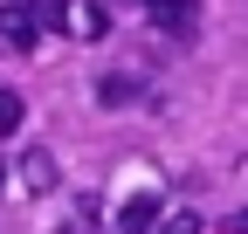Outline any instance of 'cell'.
<instances>
[{
  "instance_id": "1",
  "label": "cell",
  "mask_w": 248,
  "mask_h": 234,
  "mask_svg": "<svg viewBox=\"0 0 248 234\" xmlns=\"http://www.w3.org/2000/svg\"><path fill=\"white\" fill-rule=\"evenodd\" d=\"M42 35V21H35V0H7L0 7V55H28Z\"/></svg>"
},
{
  "instance_id": "2",
  "label": "cell",
  "mask_w": 248,
  "mask_h": 234,
  "mask_svg": "<svg viewBox=\"0 0 248 234\" xmlns=\"http://www.w3.org/2000/svg\"><path fill=\"white\" fill-rule=\"evenodd\" d=\"M152 28L166 42H193L200 35V0H152Z\"/></svg>"
},
{
  "instance_id": "3",
  "label": "cell",
  "mask_w": 248,
  "mask_h": 234,
  "mask_svg": "<svg viewBox=\"0 0 248 234\" xmlns=\"http://www.w3.org/2000/svg\"><path fill=\"white\" fill-rule=\"evenodd\" d=\"M159 214H166L159 193H131V200L110 214V234H152V227H159Z\"/></svg>"
},
{
  "instance_id": "4",
  "label": "cell",
  "mask_w": 248,
  "mask_h": 234,
  "mask_svg": "<svg viewBox=\"0 0 248 234\" xmlns=\"http://www.w3.org/2000/svg\"><path fill=\"white\" fill-rule=\"evenodd\" d=\"M21 186H28V193H48V186H55V159H48V152H28V159H21Z\"/></svg>"
},
{
  "instance_id": "5",
  "label": "cell",
  "mask_w": 248,
  "mask_h": 234,
  "mask_svg": "<svg viewBox=\"0 0 248 234\" xmlns=\"http://www.w3.org/2000/svg\"><path fill=\"white\" fill-rule=\"evenodd\" d=\"M97 97H104V110H124V103H138V83H131V76H104Z\"/></svg>"
},
{
  "instance_id": "6",
  "label": "cell",
  "mask_w": 248,
  "mask_h": 234,
  "mask_svg": "<svg viewBox=\"0 0 248 234\" xmlns=\"http://www.w3.org/2000/svg\"><path fill=\"white\" fill-rule=\"evenodd\" d=\"M21 117H28L21 90H0V138H7V131H21Z\"/></svg>"
},
{
  "instance_id": "7",
  "label": "cell",
  "mask_w": 248,
  "mask_h": 234,
  "mask_svg": "<svg viewBox=\"0 0 248 234\" xmlns=\"http://www.w3.org/2000/svg\"><path fill=\"white\" fill-rule=\"evenodd\" d=\"M35 21L48 28V35H55V28H69V0H35Z\"/></svg>"
},
{
  "instance_id": "8",
  "label": "cell",
  "mask_w": 248,
  "mask_h": 234,
  "mask_svg": "<svg viewBox=\"0 0 248 234\" xmlns=\"http://www.w3.org/2000/svg\"><path fill=\"white\" fill-rule=\"evenodd\" d=\"M166 234H200V220H193V214H172V220H166Z\"/></svg>"
},
{
  "instance_id": "9",
  "label": "cell",
  "mask_w": 248,
  "mask_h": 234,
  "mask_svg": "<svg viewBox=\"0 0 248 234\" xmlns=\"http://www.w3.org/2000/svg\"><path fill=\"white\" fill-rule=\"evenodd\" d=\"M228 227H234V234H248V214H234V220H228Z\"/></svg>"
}]
</instances>
